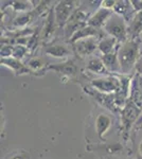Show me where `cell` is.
<instances>
[{
	"mask_svg": "<svg viewBox=\"0 0 142 159\" xmlns=\"http://www.w3.org/2000/svg\"><path fill=\"white\" fill-rule=\"evenodd\" d=\"M57 24L55 20V15H54V9H51L48 13L47 19H46V24L44 25L43 33H42V39L47 42L53 36L54 32H55V28Z\"/></svg>",
	"mask_w": 142,
	"mask_h": 159,
	"instance_id": "cell-14",
	"label": "cell"
},
{
	"mask_svg": "<svg viewBox=\"0 0 142 159\" xmlns=\"http://www.w3.org/2000/svg\"><path fill=\"white\" fill-rule=\"evenodd\" d=\"M128 100L142 109V74L138 72L133 75Z\"/></svg>",
	"mask_w": 142,
	"mask_h": 159,
	"instance_id": "cell-10",
	"label": "cell"
},
{
	"mask_svg": "<svg viewBox=\"0 0 142 159\" xmlns=\"http://www.w3.org/2000/svg\"><path fill=\"white\" fill-rule=\"evenodd\" d=\"M115 4H116L115 0H105V1H102L101 7H104V9H107V10H112L113 11Z\"/></svg>",
	"mask_w": 142,
	"mask_h": 159,
	"instance_id": "cell-26",
	"label": "cell"
},
{
	"mask_svg": "<svg viewBox=\"0 0 142 159\" xmlns=\"http://www.w3.org/2000/svg\"><path fill=\"white\" fill-rule=\"evenodd\" d=\"M33 18H34L33 12H27V13H25V14L20 15L19 17H17V18L14 20L13 25H14L15 27H19V28L25 27V25H27L28 24H30L33 20Z\"/></svg>",
	"mask_w": 142,
	"mask_h": 159,
	"instance_id": "cell-22",
	"label": "cell"
},
{
	"mask_svg": "<svg viewBox=\"0 0 142 159\" xmlns=\"http://www.w3.org/2000/svg\"><path fill=\"white\" fill-rule=\"evenodd\" d=\"M131 12H135L133 6H131V1H116L115 7H113V13L118 14L120 16H122L123 18H126L128 16V13ZM131 14V13H130Z\"/></svg>",
	"mask_w": 142,
	"mask_h": 159,
	"instance_id": "cell-20",
	"label": "cell"
},
{
	"mask_svg": "<svg viewBox=\"0 0 142 159\" xmlns=\"http://www.w3.org/2000/svg\"><path fill=\"white\" fill-rule=\"evenodd\" d=\"M139 154H140V156L142 157V141L140 142V144H139Z\"/></svg>",
	"mask_w": 142,
	"mask_h": 159,
	"instance_id": "cell-29",
	"label": "cell"
},
{
	"mask_svg": "<svg viewBox=\"0 0 142 159\" xmlns=\"http://www.w3.org/2000/svg\"><path fill=\"white\" fill-rule=\"evenodd\" d=\"M11 3H12L11 7L16 12L27 13V11L29 10V7H30V2H28V1H13Z\"/></svg>",
	"mask_w": 142,
	"mask_h": 159,
	"instance_id": "cell-24",
	"label": "cell"
},
{
	"mask_svg": "<svg viewBox=\"0 0 142 159\" xmlns=\"http://www.w3.org/2000/svg\"><path fill=\"white\" fill-rule=\"evenodd\" d=\"M112 124V118L107 116V115L100 114L99 116L95 118V132H97L98 137L101 140L104 139L105 135L109 132Z\"/></svg>",
	"mask_w": 142,
	"mask_h": 159,
	"instance_id": "cell-13",
	"label": "cell"
},
{
	"mask_svg": "<svg viewBox=\"0 0 142 159\" xmlns=\"http://www.w3.org/2000/svg\"><path fill=\"white\" fill-rule=\"evenodd\" d=\"M119 43H119L116 38H113L112 36L104 37V38H102V39H100L99 43H98V50H99L103 55L109 54V53H112L118 50V48L120 47Z\"/></svg>",
	"mask_w": 142,
	"mask_h": 159,
	"instance_id": "cell-15",
	"label": "cell"
},
{
	"mask_svg": "<svg viewBox=\"0 0 142 159\" xmlns=\"http://www.w3.org/2000/svg\"><path fill=\"white\" fill-rule=\"evenodd\" d=\"M98 43L99 42L97 38H86V39L77 40L72 43V46L76 54L84 57L94 54L98 49Z\"/></svg>",
	"mask_w": 142,
	"mask_h": 159,
	"instance_id": "cell-7",
	"label": "cell"
},
{
	"mask_svg": "<svg viewBox=\"0 0 142 159\" xmlns=\"http://www.w3.org/2000/svg\"><path fill=\"white\" fill-rule=\"evenodd\" d=\"M86 69L88 71H90L91 73L100 74V75H103V76L112 75L109 71L106 69V67H105L103 61L101 60V58H99V57L90 58V60L87 61Z\"/></svg>",
	"mask_w": 142,
	"mask_h": 159,
	"instance_id": "cell-17",
	"label": "cell"
},
{
	"mask_svg": "<svg viewBox=\"0 0 142 159\" xmlns=\"http://www.w3.org/2000/svg\"><path fill=\"white\" fill-rule=\"evenodd\" d=\"M142 109L138 107L135 103L127 100L124 106L121 109V129L124 139H127L128 132L134 124L136 123L137 119L140 116Z\"/></svg>",
	"mask_w": 142,
	"mask_h": 159,
	"instance_id": "cell-3",
	"label": "cell"
},
{
	"mask_svg": "<svg viewBox=\"0 0 142 159\" xmlns=\"http://www.w3.org/2000/svg\"><path fill=\"white\" fill-rule=\"evenodd\" d=\"M1 65L6 66L14 72L16 75H22V74H31V75H39L34 71H32L27 65L21 63V61L14 57H1Z\"/></svg>",
	"mask_w": 142,
	"mask_h": 159,
	"instance_id": "cell-8",
	"label": "cell"
},
{
	"mask_svg": "<svg viewBox=\"0 0 142 159\" xmlns=\"http://www.w3.org/2000/svg\"><path fill=\"white\" fill-rule=\"evenodd\" d=\"M27 52H28V47H25V46H22V45L13 46L12 57L21 61L22 58H24V56L27 54Z\"/></svg>",
	"mask_w": 142,
	"mask_h": 159,
	"instance_id": "cell-23",
	"label": "cell"
},
{
	"mask_svg": "<svg viewBox=\"0 0 142 159\" xmlns=\"http://www.w3.org/2000/svg\"><path fill=\"white\" fill-rule=\"evenodd\" d=\"M90 85H91V88L103 92V93L116 94L121 89V80L120 76L112 74V75L101 76V78L91 80Z\"/></svg>",
	"mask_w": 142,
	"mask_h": 159,
	"instance_id": "cell-4",
	"label": "cell"
},
{
	"mask_svg": "<svg viewBox=\"0 0 142 159\" xmlns=\"http://www.w3.org/2000/svg\"><path fill=\"white\" fill-rule=\"evenodd\" d=\"M25 65H27L28 67L31 69V70L34 71V72H36L37 74H39L38 72L45 73L46 68H47L45 61H44L43 58H40V57H33V58H31V60L28 61V63L25 64ZM39 75H42V74H39Z\"/></svg>",
	"mask_w": 142,
	"mask_h": 159,
	"instance_id": "cell-21",
	"label": "cell"
},
{
	"mask_svg": "<svg viewBox=\"0 0 142 159\" xmlns=\"http://www.w3.org/2000/svg\"><path fill=\"white\" fill-rule=\"evenodd\" d=\"M11 159H25V154H17V155L13 156Z\"/></svg>",
	"mask_w": 142,
	"mask_h": 159,
	"instance_id": "cell-28",
	"label": "cell"
},
{
	"mask_svg": "<svg viewBox=\"0 0 142 159\" xmlns=\"http://www.w3.org/2000/svg\"><path fill=\"white\" fill-rule=\"evenodd\" d=\"M142 33V11L136 12L131 17V25L128 27V39H135Z\"/></svg>",
	"mask_w": 142,
	"mask_h": 159,
	"instance_id": "cell-16",
	"label": "cell"
},
{
	"mask_svg": "<svg viewBox=\"0 0 142 159\" xmlns=\"http://www.w3.org/2000/svg\"><path fill=\"white\" fill-rule=\"evenodd\" d=\"M86 38H97V39H99V38H104V37H103L102 30L95 29V28L90 27V25H87L83 29L79 30L76 33H74L73 36L69 39V43H73L77 42V40L86 39Z\"/></svg>",
	"mask_w": 142,
	"mask_h": 159,
	"instance_id": "cell-12",
	"label": "cell"
},
{
	"mask_svg": "<svg viewBox=\"0 0 142 159\" xmlns=\"http://www.w3.org/2000/svg\"><path fill=\"white\" fill-rule=\"evenodd\" d=\"M45 53L54 58H65L70 55V50L65 45L55 43V45H51L46 48Z\"/></svg>",
	"mask_w": 142,
	"mask_h": 159,
	"instance_id": "cell-19",
	"label": "cell"
},
{
	"mask_svg": "<svg viewBox=\"0 0 142 159\" xmlns=\"http://www.w3.org/2000/svg\"><path fill=\"white\" fill-rule=\"evenodd\" d=\"M103 31H105L109 36L116 38L121 43L128 39V27L126 25L125 19L115 13L107 20Z\"/></svg>",
	"mask_w": 142,
	"mask_h": 159,
	"instance_id": "cell-2",
	"label": "cell"
},
{
	"mask_svg": "<svg viewBox=\"0 0 142 159\" xmlns=\"http://www.w3.org/2000/svg\"><path fill=\"white\" fill-rule=\"evenodd\" d=\"M113 14L112 10H107L104 7H100L95 11L91 16L89 17L87 25L90 27H94L95 29H102L104 28L105 24L107 22V20L112 17V15Z\"/></svg>",
	"mask_w": 142,
	"mask_h": 159,
	"instance_id": "cell-9",
	"label": "cell"
},
{
	"mask_svg": "<svg viewBox=\"0 0 142 159\" xmlns=\"http://www.w3.org/2000/svg\"><path fill=\"white\" fill-rule=\"evenodd\" d=\"M84 90L86 91V93L91 96L100 105H102L103 107L107 108L108 110H110V111L116 112L119 109L117 100H116V94L103 93V92L95 90L94 88H87V89L84 88Z\"/></svg>",
	"mask_w": 142,
	"mask_h": 159,
	"instance_id": "cell-6",
	"label": "cell"
},
{
	"mask_svg": "<svg viewBox=\"0 0 142 159\" xmlns=\"http://www.w3.org/2000/svg\"><path fill=\"white\" fill-rule=\"evenodd\" d=\"M118 50L112 53H109V54L102 55V57H101V60L104 63L105 67H106V69L110 73H121L120 64H119L118 60Z\"/></svg>",
	"mask_w": 142,
	"mask_h": 159,
	"instance_id": "cell-18",
	"label": "cell"
},
{
	"mask_svg": "<svg viewBox=\"0 0 142 159\" xmlns=\"http://www.w3.org/2000/svg\"><path fill=\"white\" fill-rule=\"evenodd\" d=\"M136 68H137V72L142 74V58L139 60L138 64H137V66H136Z\"/></svg>",
	"mask_w": 142,
	"mask_h": 159,
	"instance_id": "cell-27",
	"label": "cell"
},
{
	"mask_svg": "<svg viewBox=\"0 0 142 159\" xmlns=\"http://www.w3.org/2000/svg\"><path fill=\"white\" fill-rule=\"evenodd\" d=\"M76 3H80L73 0H63L59 1L54 7V15L57 27H65L73 12L76 10Z\"/></svg>",
	"mask_w": 142,
	"mask_h": 159,
	"instance_id": "cell-5",
	"label": "cell"
},
{
	"mask_svg": "<svg viewBox=\"0 0 142 159\" xmlns=\"http://www.w3.org/2000/svg\"><path fill=\"white\" fill-rule=\"evenodd\" d=\"M47 70H53L55 72L62 74V78H71V76L76 75L77 72V67L73 63V61H66L61 64H54V65H48L46 68Z\"/></svg>",
	"mask_w": 142,
	"mask_h": 159,
	"instance_id": "cell-11",
	"label": "cell"
},
{
	"mask_svg": "<svg viewBox=\"0 0 142 159\" xmlns=\"http://www.w3.org/2000/svg\"><path fill=\"white\" fill-rule=\"evenodd\" d=\"M97 148H101L102 150H104L105 152L109 153V154H115V153H119L122 151V145L119 144V143H115V144H109V145H104V147H98Z\"/></svg>",
	"mask_w": 142,
	"mask_h": 159,
	"instance_id": "cell-25",
	"label": "cell"
},
{
	"mask_svg": "<svg viewBox=\"0 0 142 159\" xmlns=\"http://www.w3.org/2000/svg\"><path fill=\"white\" fill-rule=\"evenodd\" d=\"M118 60L122 74H128L139 61V43L136 39H127L120 43L118 50Z\"/></svg>",
	"mask_w": 142,
	"mask_h": 159,
	"instance_id": "cell-1",
	"label": "cell"
}]
</instances>
